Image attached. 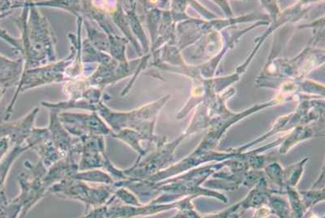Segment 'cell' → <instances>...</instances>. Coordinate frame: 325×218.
Masks as SVG:
<instances>
[{"mask_svg":"<svg viewBox=\"0 0 325 218\" xmlns=\"http://www.w3.org/2000/svg\"><path fill=\"white\" fill-rule=\"evenodd\" d=\"M88 218V216H87V214H85V215H84V216L83 217V218Z\"/></svg>","mask_w":325,"mask_h":218,"instance_id":"obj_7","label":"cell"},{"mask_svg":"<svg viewBox=\"0 0 325 218\" xmlns=\"http://www.w3.org/2000/svg\"><path fill=\"white\" fill-rule=\"evenodd\" d=\"M52 191L58 194L63 195L64 197L70 198L71 200H78L80 202L85 204L86 212L90 211L93 209H98L100 207L104 206L111 199V190L106 189H79L75 188H54Z\"/></svg>","mask_w":325,"mask_h":218,"instance_id":"obj_1","label":"cell"},{"mask_svg":"<svg viewBox=\"0 0 325 218\" xmlns=\"http://www.w3.org/2000/svg\"><path fill=\"white\" fill-rule=\"evenodd\" d=\"M193 199H195L194 196L183 198L181 205L177 209L176 214L170 218H203L196 211L193 204Z\"/></svg>","mask_w":325,"mask_h":218,"instance_id":"obj_3","label":"cell"},{"mask_svg":"<svg viewBox=\"0 0 325 218\" xmlns=\"http://www.w3.org/2000/svg\"><path fill=\"white\" fill-rule=\"evenodd\" d=\"M302 204L307 212L310 211L312 207L319 203L325 201V192L323 190H311V191H301L300 192Z\"/></svg>","mask_w":325,"mask_h":218,"instance_id":"obj_4","label":"cell"},{"mask_svg":"<svg viewBox=\"0 0 325 218\" xmlns=\"http://www.w3.org/2000/svg\"><path fill=\"white\" fill-rule=\"evenodd\" d=\"M303 218H321V217H319L318 215H316V214H314V213H312V212L308 211L307 212V214H305V216L303 217Z\"/></svg>","mask_w":325,"mask_h":218,"instance_id":"obj_6","label":"cell"},{"mask_svg":"<svg viewBox=\"0 0 325 218\" xmlns=\"http://www.w3.org/2000/svg\"><path fill=\"white\" fill-rule=\"evenodd\" d=\"M114 200L116 201H120L122 204L125 205H130V206H140L141 205L142 203L138 198L135 197V195L128 192L126 190H119L115 193L114 196Z\"/></svg>","mask_w":325,"mask_h":218,"instance_id":"obj_5","label":"cell"},{"mask_svg":"<svg viewBox=\"0 0 325 218\" xmlns=\"http://www.w3.org/2000/svg\"><path fill=\"white\" fill-rule=\"evenodd\" d=\"M268 208L271 215H275L279 218H293V212L288 200L269 194L267 201Z\"/></svg>","mask_w":325,"mask_h":218,"instance_id":"obj_2","label":"cell"}]
</instances>
